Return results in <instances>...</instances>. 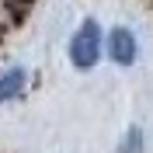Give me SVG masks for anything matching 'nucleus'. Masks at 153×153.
I'll use <instances>...</instances> for the list:
<instances>
[{
  "instance_id": "1",
  "label": "nucleus",
  "mask_w": 153,
  "mask_h": 153,
  "mask_svg": "<svg viewBox=\"0 0 153 153\" xmlns=\"http://www.w3.org/2000/svg\"><path fill=\"white\" fill-rule=\"evenodd\" d=\"M101 49H105L101 28H97L94 21H84L73 31V38H70V63L76 70H94L97 59H101Z\"/></svg>"
},
{
  "instance_id": "2",
  "label": "nucleus",
  "mask_w": 153,
  "mask_h": 153,
  "mask_svg": "<svg viewBox=\"0 0 153 153\" xmlns=\"http://www.w3.org/2000/svg\"><path fill=\"white\" fill-rule=\"evenodd\" d=\"M139 49H136V35L129 28H111L108 31V59L118 66H132Z\"/></svg>"
},
{
  "instance_id": "3",
  "label": "nucleus",
  "mask_w": 153,
  "mask_h": 153,
  "mask_svg": "<svg viewBox=\"0 0 153 153\" xmlns=\"http://www.w3.org/2000/svg\"><path fill=\"white\" fill-rule=\"evenodd\" d=\"M25 87H28V70H25V66L4 70V73H0V105L21 97V94H25Z\"/></svg>"
},
{
  "instance_id": "4",
  "label": "nucleus",
  "mask_w": 153,
  "mask_h": 153,
  "mask_svg": "<svg viewBox=\"0 0 153 153\" xmlns=\"http://www.w3.org/2000/svg\"><path fill=\"white\" fill-rule=\"evenodd\" d=\"M139 146H143V132H139V129H129V136H125V146H122V153H139Z\"/></svg>"
}]
</instances>
